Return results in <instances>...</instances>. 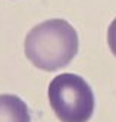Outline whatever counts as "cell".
I'll list each match as a JSON object with an SVG mask.
<instances>
[{
	"mask_svg": "<svg viewBox=\"0 0 116 122\" xmlns=\"http://www.w3.org/2000/svg\"><path fill=\"white\" fill-rule=\"evenodd\" d=\"M78 34L65 19L44 21L26 34L25 56L38 69L53 72L68 66L78 53Z\"/></svg>",
	"mask_w": 116,
	"mask_h": 122,
	"instance_id": "6da1fadb",
	"label": "cell"
},
{
	"mask_svg": "<svg viewBox=\"0 0 116 122\" xmlns=\"http://www.w3.org/2000/svg\"><path fill=\"white\" fill-rule=\"evenodd\" d=\"M49 102L60 122H88L94 112V94L75 74H60L49 85Z\"/></svg>",
	"mask_w": 116,
	"mask_h": 122,
	"instance_id": "7a4b0ae2",
	"label": "cell"
},
{
	"mask_svg": "<svg viewBox=\"0 0 116 122\" xmlns=\"http://www.w3.org/2000/svg\"><path fill=\"white\" fill-rule=\"evenodd\" d=\"M0 122H31L26 103L15 94H0Z\"/></svg>",
	"mask_w": 116,
	"mask_h": 122,
	"instance_id": "3957f363",
	"label": "cell"
},
{
	"mask_svg": "<svg viewBox=\"0 0 116 122\" xmlns=\"http://www.w3.org/2000/svg\"><path fill=\"white\" fill-rule=\"evenodd\" d=\"M107 44L110 47V51L116 56V18L109 25V30H107Z\"/></svg>",
	"mask_w": 116,
	"mask_h": 122,
	"instance_id": "277c9868",
	"label": "cell"
}]
</instances>
